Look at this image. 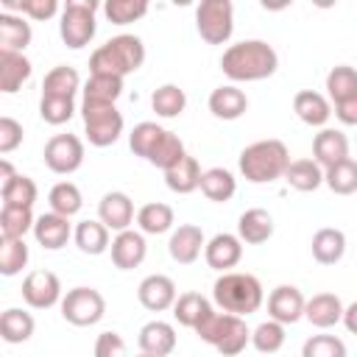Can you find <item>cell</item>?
Returning <instances> with one entry per match:
<instances>
[{
  "label": "cell",
  "mask_w": 357,
  "mask_h": 357,
  "mask_svg": "<svg viewBox=\"0 0 357 357\" xmlns=\"http://www.w3.org/2000/svg\"><path fill=\"white\" fill-rule=\"evenodd\" d=\"M237 237L245 245H262V243H268L273 237V218H271V212L262 209V206L245 209L237 218Z\"/></svg>",
  "instance_id": "obj_22"
},
{
  "label": "cell",
  "mask_w": 357,
  "mask_h": 357,
  "mask_svg": "<svg viewBox=\"0 0 357 357\" xmlns=\"http://www.w3.org/2000/svg\"><path fill=\"white\" fill-rule=\"evenodd\" d=\"M326 98L329 103H340L357 95V70L351 64H337L326 73Z\"/></svg>",
  "instance_id": "obj_39"
},
{
  "label": "cell",
  "mask_w": 357,
  "mask_h": 357,
  "mask_svg": "<svg viewBox=\"0 0 357 357\" xmlns=\"http://www.w3.org/2000/svg\"><path fill=\"white\" fill-rule=\"evenodd\" d=\"M103 14L112 25H128L148 14V3L145 0H106Z\"/></svg>",
  "instance_id": "obj_46"
},
{
  "label": "cell",
  "mask_w": 357,
  "mask_h": 357,
  "mask_svg": "<svg viewBox=\"0 0 357 357\" xmlns=\"http://www.w3.org/2000/svg\"><path fill=\"white\" fill-rule=\"evenodd\" d=\"M137 357H151V354H145V351H139V354H137Z\"/></svg>",
  "instance_id": "obj_55"
},
{
  "label": "cell",
  "mask_w": 357,
  "mask_h": 357,
  "mask_svg": "<svg viewBox=\"0 0 357 357\" xmlns=\"http://www.w3.org/2000/svg\"><path fill=\"white\" fill-rule=\"evenodd\" d=\"M28 245L25 240H11V237H0V273L3 276H17L22 273V268L28 265Z\"/></svg>",
  "instance_id": "obj_44"
},
{
  "label": "cell",
  "mask_w": 357,
  "mask_h": 357,
  "mask_svg": "<svg viewBox=\"0 0 357 357\" xmlns=\"http://www.w3.org/2000/svg\"><path fill=\"white\" fill-rule=\"evenodd\" d=\"M195 31L206 45H226L234 33L231 0H201L195 8Z\"/></svg>",
  "instance_id": "obj_6"
},
{
  "label": "cell",
  "mask_w": 357,
  "mask_h": 357,
  "mask_svg": "<svg viewBox=\"0 0 357 357\" xmlns=\"http://www.w3.org/2000/svg\"><path fill=\"white\" fill-rule=\"evenodd\" d=\"M301 357H349L346 343L335 335H312L301 346Z\"/></svg>",
  "instance_id": "obj_49"
},
{
  "label": "cell",
  "mask_w": 357,
  "mask_h": 357,
  "mask_svg": "<svg viewBox=\"0 0 357 357\" xmlns=\"http://www.w3.org/2000/svg\"><path fill=\"white\" fill-rule=\"evenodd\" d=\"M204 248H206V240H204L201 226H195V223H181L178 229H173V234L167 240V254L178 265H192Z\"/></svg>",
  "instance_id": "obj_15"
},
{
  "label": "cell",
  "mask_w": 357,
  "mask_h": 357,
  "mask_svg": "<svg viewBox=\"0 0 357 357\" xmlns=\"http://www.w3.org/2000/svg\"><path fill=\"white\" fill-rule=\"evenodd\" d=\"M335 117L343 123V126H357V95L354 98H346L340 103H335Z\"/></svg>",
  "instance_id": "obj_52"
},
{
  "label": "cell",
  "mask_w": 357,
  "mask_h": 357,
  "mask_svg": "<svg viewBox=\"0 0 357 357\" xmlns=\"http://www.w3.org/2000/svg\"><path fill=\"white\" fill-rule=\"evenodd\" d=\"M22 123H17L14 117H8V114H3L0 117V153L6 156V153H11V151H17L20 145H22Z\"/></svg>",
  "instance_id": "obj_50"
},
{
  "label": "cell",
  "mask_w": 357,
  "mask_h": 357,
  "mask_svg": "<svg viewBox=\"0 0 357 357\" xmlns=\"http://www.w3.org/2000/svg\"><path fill=\"white\" fill-rule=\"evenodd\" d=\"M212 310H215V307L209 304L206 296H201V293H195V290H187V293H181V296L176 298V304H173V318H176L181 326H187V329L195 332V326H198Z\"/></svg>",
  "instance_id": "obj_28"
},
{
  "label": "cell",
  "mask_w": 357,
  "mask_h": 357,
  "mask_svg": "<svg viewBox=\"0 0 357 357\" xmlns=\"http://www.w3.org/2000/svg\"><path fill=\"white\" fill-rule=\"evenodd\" d=\"M287 335H284V324L268 318L262 321L259 326L251 329V346L259 351V354H276L282 346H284Z\"/></svg>",
  "instance_id": "obj_43"
},
{
  "label": "cell",
  "mask_w": 357,
  "mask_h": 357,
  "mask_svg": "<svg viewBox=\"0 0 357 357\" xmlns=\"http://www.w3.org/2000/svg\"><path fill=\"white\" fill-rule=\"evenodd\" d=\"M184 156H187V151H184L181 137H178V134H173V131H167V134L162 137V142L156 145V151L151 153L148 165H153V167H159V170L165 173V170H170L173 165H178Z\"/></svg>",
  "instance_id": "obj_45"
},
{
  "label": "cell",
  "mask_w": 357,
  "mask_h": 357,
  "mask_svg": "<svg viewBox=\"0 0 357 357\" xmlns=\"http://www.w3.org/2000/svg\"><path fill=\"white\" fill-rule=\"evenodd\" d=\"M59 310H61V318L73 326H95L106 315V298L100 296V290L81 284L64 293Z\"/></svg>",
  "instance_id": "obj_8"
},
{
  "label": "cell",
  "mask_w": 357,
  "mask_h": 357,
  "mask_svg": "<svg viewBox=\"0 0 357 357\" xmlns=\"http://www.w3.org/2000/svg\"><path fill=\"white\" fill-rule=\"evenodd\" d=\"M47 204H50V212H56V215H61V218H73V215L81 212L84 195H81L78 184H73V181H59V184L50 187Z\"/></svg>",
  "instance_id": "obj_38"
},
{
  "label": "cell",
  "mask_w": 357,
  "mask_h": 357,
  "mask_svg": "<svg viewBox=\"0 0 357 357\" xmlns=\"http://www.w3.org/2000/svg\"><path fill=\"white\" fill-rule=\"evenodd\" d=\"M290 151L282 139H257L240 151L237 167L245 181L251 184H271L276 178H284L290 167Z\"/></svg>",
  "instance_id": "obj_2"
},
{
  "label": "cell",
  "mask_w": 357,
  "mask_h": 357,
  "mask_svg": "<svg viewBox=\"0 0 357 357\" xmlns=\"http://www.w3.org/2000/svg\"><path fill=\"white\" fill-rule=\"evenodd\" d=\"M17 173H14V167H11V162L8 159H0V181L6 184V181H11Z\"/></svg>",
  "instance_id": "obj_54"
},
{
  "label": "cell",
  "mask_w": 357,
  "mask_h": 357,
  "mask_svg": "<svg viewBox=\"0 0 357 357\" xmlns=\"http://www.w3.org/2000/svg\"><path fill=\"white\" fill-rule=\"evenodd\" d=\"M95 11H98V3H92V0H67L61 6L59 36L67 47L81 50L95 39V31H98Z\"/></svg>",
  "instance_id": "obj_5"
},
{
  "label": "cell",
  "mask_w": 357,
  "mask_h": 357,
  "mask_svg": "<svg viewBox=\"0 0 357 357\" xmlns=\"http://www.w3.org/2000/svg\"><path fill=\"white\" fill-rule=\"evenodd\" d=\"M134 201L123 192V190H112L100 198L98 204V220L109 229V231H126L134 223Z\"/></svg>",
  "instance_id": "obj_14"
},
{
  "label": "cell",
  "mask_w": 357,
  "mask_h": 357,
  "mask_svg": "<svg viewBox=\"0 0 357 357\" xmlns=\"http://www.w3.org/2000/svg\"><path fill=\"white\" fill-rule=\"evenodd\" d=\"M81 89V75L70 64H56L45 81H42V95H56V98H75Z\"/></svg>",
  "instance_id": "obj_35"
},
{
  "label": "cell",
  "mask_w": 357,
  "mask_h": 357,
  "mask_svg": "<svg viewBox=\"0 0 357 357\" xmlns=\"http://www.w3.org/2000/svg\"><path fill=\"white\" fill-rule=\"evenodd\" d=\"M173 223H176V215H173L170 204L151 201V204H142L137 209V226L142 234H165L173 229Z\"/></svg>",
  "instance_id": "obj_30"
},
{
  "label": "cell",
  "mask_w": 357,
  "mask_h": 357,
  "mask_svg": "<svg viewBox=\"0 0 357 357\" xmlns=\"http://www.w3.org/2000/svg\"><path fill=\"white\" fill-rule=\"evenodd\" d=\"M312 159L326 170L343 159H349V137L340 128H321L312 137Z\"/></svg>",
  "instance_id": "obj_18"
},
{
  "label": "cell",
  "mask_w": 357,
  "mask_h": 357,
  "mask_svg": "<svg viewBox=\"0 0 357 357\" xmlns=\"http://www.w3.org/2000/svg\"><path fill=\"white\" fill-rule=\"evenodd\" d=\"M293 112L301 123L312 126V128H326L329 117H332V103L324 92L315 89H298L293 95Z\"/></svg>",
  "instance_id": "obj_17"
},
{
  "label": "cell",
  "mask_w": 357,
  "mask_h": 357,
  "mask_svg": "<svg viewBox=\"0 0 357 357\" xmlns=\"http://www.w3.org/2000/svg\"><path fill=\"white\" fill-rule=\"evenodd\" d=\"M209 112L218 120H240L248 112V98L237 84H223L209 92Z\"/></svg>",
  "instance_id": "obj_20"
},
{
  "label": "cell",
  "mask_w": 357,
  "mask_h": 357,
  "mask_svg": "<svg viewBox=\"0 0 357 357\" xmlns=\"http://www.w3.org/2000/svg\"><path fill=\"white\" fill-rule=\"evenodd\" d=\"M201 192H204L209 201H215V204H226V201H231L234 192H237V178H234V173L226 170V167H209V170H204V176H201Z\"/></svg>",
  "instance_id": "obj_33"
},
{
  "label": "cell",
  "mask_w": 357,
  "mask_h": 357,
  "mask_svg": "<svg viewBox=\"0 0 357 357\" xmlns=\"http://www.w3.org/2000/svg\"><path fill=\"white\" fill-rule=\"evenodd\" d=\"M61 298H64L61 282L53 271H31L22 279V301L31 310H50L61 304Z\"/></svg>",
  "instance_id": "obj_10"
},
{
  "label": "cell",
  "mask_w": 357,
  "mask_h": 357,
  "mask_svg": "<svg viewBox=\"0 0 357 357\" xmlns=\"http://www.w3.org/2000/svg\"><path fill=\"white\" fill-rule=\"evenodd\" d=\"M145 64V45L134 33H117L89 56V75L126 78Z\"/></svg>",
  "instance_id": "obj_3"
},
{
  "label": "cell",
  "mask_w": 357,
  "mask_h": 357,
  "mask_svg": "<svg viewBox=\"0 0 357 357\" xmlns=\"http://www.w3.org/2000/svg\"><path fill=\"white\" fill-rule=\"evenodd\" d=\"M3 6H6V11H11V14L17 11V14H22L25 20H36V22H45V20H50V17H56V14L61 11L59 0H22V3L6 0Z\"/></svg>",
  "instance_id": "obj_48"
},
{
  "label": "cell",
  "mask_w": 357,
  "mask_h": 357,
  "mask_svg": "<svg viewBox=\"0 0 357 357\" xmlns=\"http://www.w3.org/2000/svg\"><path fill=\"white\" fill-rule=\"evenodd\" d=\"M212 298L223 312L231 315H251L262 307L265 301V290L262 282L254 273H243V271H226L215 279L212 284Z\"/></svg>",
  "instance_id": "obj_4"
},
{
  "label": "cell",
  "mask_w": 357,
  "mask_h": 357,
  "mask_svg": "<svg viewBox=\"0 0 357 357\" xmlns=\"http://www.w3.org/2000/svg\"><path fill=\"white\" fill-rule=\"evenodd\" d=\"M112 262L114 268L120 271H134L142 265L145 254H148V243H145V234L142 231H134V229H126V231H117L112 237Z\"/></svg>",
  "instance_id": "obj_13"
},
{
  "label": "cell",
  "mask_w": 357,
  "mask_h": 357,
  "mask_svg": "<svg viewBox=\"0 0 357 357\" xmlns=\"http://www.w3.org/2000/svg\"><path fill=\"white\" fill-rule=\"evenodd\" d=\"M0 195H3V206H25V209H31L36 204L39 190H36V181L31 176L17 173L11 181H6L0 187Z\"/></svg>",
  "instance_id": "obj_40"
},
{
  "label": "cell",
  "mask_w": 357,
  "mask_h": 357,
  "mask_svg": "<svg viewBox=\"0 0 357 357\" xmlns=\"http://www.w3.org/2000/svg\"><path fill=\"white\" fill-rule=\"evenodd\" d=\"M33 329H36V321H33V315H31L28 310L8 307V310L0 315V337H3L6 343H11V346L31 340Z\"/></svg>",
  "instance_id": "obj_29"
},
{
  "label": "cell",
  "mask_w": 357,
  "mask_h": 357,
  "mask_svg": "<svg viewBox=\"0 0 357 357\" xmlns=\"http://www.w3.org/2000/svg\"><path fill=\"white\" fill-rule=\"evenodd\" d=\"M343 301L335 293H315L312 298H307L304 307V318L318 326V329H332L337 324H343Z\"/></svg>",
  "instance_id": "obj_21"
},
{
  "label": "cell",
  "mask_w": 357,
  "mask_h": 357,
  "mask_svg": "<svg viewBox=\"0 0 357 357\" xmlns=\"http://www.w3.org/2000/svg\"><path fill=\"white\" fill-rule=\"evenodd\" d=\"M95 357H128L126 340L117 332H100L95 340Z\"/></svg>",
  "instance_id": "obj_51"
},
{
  "label": "cell",
  "mask_w": 357,
  "mask_h": 357,
  "mask_svg": "<svg viewBox=\"0 0 357 357\" xmlns=\"http://www.w3.org/2000/svg\"><path fill=\"white\" fill-rule=\"evenodd\" d=\"M304 307H307V298L296 284H279L268 296V315L273 321L284 324V326L301 321L304 318Z\"/></svg>",
  "instance_id": "obj_12"
},
{
  "label": "cell",
  "mask_w": 357,
  "mask_h": 357,
  "mask_svg": "<svg viewBox=\"0 0 357 357\" xmlns=\"http://www.w3.org/2000/svg\"><path fill=\"white\" fill-rule=\"evenodd\" d=\"M73 240H75L78 251L81 254H89V257H98V254L109 251V245H112L109 229L100 220H81V223H75Z\"/></svg>",
  "instance_id": "obj_31"
},
{
  "label": "cell",
  "mask_w": 357,
  "mask_h": 357,
  "mask_svg": "<svg viewBox=\"0 0 357 357\" xmlns=\"http://www.w3.org/2000/svg\"><path fill=\"white\" fill-rule=\"evenodd\" d=\"M33 212L25 206H3L0 209V234L11 240H25L28 231H33Z\"/></svg>",
  "instance_id": "obj_42"
},
{
  "label": "cell",
  "mask_w": 357,
  "mask_h": 357,
  "mask_svg": "<svg viewBox=\"0 0 357 357\" xmlns=\"http://www.w3.org/2000/svg\"><path fill=\"white\" fill-rule=\"evenodd\" d=\"M151 109L156 112V117L173 120L187 109V92L178 84H162L151 95Z\"/></svg>",
  "instance_id": "obj_36"
},
{
  "label": "cell",
  "mask_w": 357,
  "mask_h": 357,
  "mask_svg": "<svg viewBox=\"0 0 357 357\" xmlns=\"http://www.w3.org/2000/svg\"><path fill=\"white\" fill-rule=\"evenodd\" d=\"M81 117H84V134L89 139V145L95 148H109L120 139L123 134V114L117 106H92V103H81Z\"/></svg>",
  "instance_id": "obj_7"
},
{
  "label": "cell",
  "mask_w": 357,
  "mask_h": 357,
  "mask_svg": "<svg viewBox=\"0 0 357 357\" xmlns=\"http://www.w3.org/2000/svg\"><path fill=\"white\" fill-rule=\"evenodd\" d=\"M165 134H167V128H162L159 123L142 120V123H137V126L131 128V134H128V148L134 151V156H139V159L148 162Z\"/></svg>",
  "instance_id": "obj_37"
},
{
  "label": "cell",
  "mask_w": 357,
  "mask_h": 357,
  "mask_svg": "<svg viewBox=\"0 0 357 357\" xmlns=\"http://www.w3.org/2000/svg\"><path fill=\"white\" fill-rule=\"evenodd\" d=\"M343 326H346L351 335H357V301H351V304L343 310Z\"/></svg>",
  "instance_id": "obj_53"
},
{
  "label": "cell",
  "mask_w": 357,
  "mask_h": 357,
  "mask_svg": "<svg viewBox=\"0 0 357 357\" xmlns=\"http://www.w3.org/2000/svg\"><path fill=\"white\" fill-rule=\"evenodd\" d=\"M279 56L273 45L265 39H243L223 50L220 70L231 84H248V81H265L276 73Z\"/></svg>",
  "instance_id": "obj_1"
},
{
  "label": "cell",
  "mask_w": 357,
  "mask_h": 357,
  "mask_svg": "<svg viewBox=\"0 0 357 357\" xmlns=\"http://www.w3.org/2000/svg\"><path fill=\"white\" fill-rule=\"evenodd\" d=\"M137 340H139V349L145 354H151V357H167L176 349V329H173V324L156 318V321H148L139 329V337Z\"/></svg>",
  "instance_id": "obj_24"
},
{
  "label": "cell",
  "mask_w": 357,
  "mask_h": 357,
  "mask_svg": "<svg viewBox=\"0 0 357 357\" xmlns=\"http://www.w3.org/2000/svg\"><path fill=\"white\" fill-rule=\"evenodd\" d=\"M84 100L81 103H92V106H114L117 98L123 95V78L114 75H89V81L84 84Z\"/></svg>",
  "instance_id": "obj_32"
},
{
  "label": "cell",
  "mask_w": 357,
  "mask_h": 357,
  "mask_svg": "<svg viewBox=\"0 0 357 357\" xmlns=\"http://www.w3.org/2000/svg\"><path fill=\"white\" fill-rule=\"evenodd\" d=\"M201 176H204V170H201L198 159L187 153L178 165L165 170V184H167V190H173L178 195H190V192L201 190Z\"/></svg>",
  "instance_id": "obj_27"
},
{
  "label": "cell",
  "mask_w": 357,
  "mask_h": 357,
  "mask_svg": "<svg viewBox=\"0 0 357 357\" xmlns=\"http://www.w3.org/2000/svg\"><path fill=\"white\" fill-rule=\"evenodd\" d=\"M75 114V98H56V95H42L39 98V117L47 126H64Z\"/></svg>",
  "instance_id": "obj_47"
},
{
  "label": "cell",
  "mask_w": 357,
  "mask_h": 357,
  "mask_svg": "<svg viewBox=\"0 0 357 357\" xmlns=\"http://www.w3.org/2000/svg\"><path fill=\"white\" fill-rule=\"evenodd\" d=\"M310 251H312V259L318 265H337L346 254V234L335 226H324L312 234Z\"/></svg>",
  "instance_id": "obj_25"
},
{
  "label": "cell",
  "mask_w": 357,
  "mask_h": 357,
  "mask_svg": "<svg viewBox=\"0 0 357 357\" xmlns=\"http://www.w3.org/2000/svg\"><path fill=\"white\" fill-rule=\"evenodd\" d=\"M73 231H75V229H73L70 218H61V215H56V212H45V215H39L36 223H33V240H36L42 248H47V251L64 248L67 240L73 237Z\"/></svg>",
  "instance_id": "obj_19"
},
{
  "label": "cell",
  "mask_w": 357,
  "mask_h": 357,
  "mask_svg": "<svg viewBox=\"0 0 357 357\" xmlns=\"http://www.w3.org/2000/svg\"><path fill=\"white\" fill-rule=\"evenodd\" d=\"M324 184L335 195H354L357 192V162L349 156L324 170Z\"/></svg>",
  "instance_id": "obj_41"
},
{
  "label": "cell",
  "mask_w": 357,
  "mask_h": 357,
  "mask_svg": "<svg viewBox=\"0 0 357 357\" xmlns=\"http://www.w3.org/2000/svg\"><path fill=\"white\" fill-rule=\"evenodd\" d=\"M137 298L145 310L151 312H165V310H173L176 298H178V290H176V282L165 273H151L139 282L137 287Z\"/></svg>",
  "instance_id": "obj_11"
},
{
  "label": "cell",
  "mask_w": 357,
  "mask_h": 357,
  "mask_svg": "<svg viewBox=\"0 0 357 357\" xmlns=\"http://www.w3.org/2000/svg\"><path fill=\"white\" fill-rule=\"evenodd\" d=\"M284 181L298 192H315L324 184V167L315 159H293L284 173Z\"/></svg>",
  "instance_id": "obj_34"
},
{
  "label": "cell",
  "mask_w": 357,
  "mask_h": 357,
  "mask_svg": "<svg viewBox=\"0 0 357 357\" xmlns=\"http://www.w3.org/2000/svg\"><path fill=\"white\" fill-rule=\"evenodd\" d=\"M33 73V64L25 53H3L0 50V92L14 95Z\"/></svg>",
  "instance_id": "obj_26"
},
{
  "label": "cell",
  "mask_w": 357,
  "mask_h": 357,
  "mask_svg": "<svg viewBox=\"0 0 357 357\" xmlns=\"http://www.w3.org/2000/svg\"><path fill=\"white\" fill-rule=\"evenodd\" d=\"M31 39H33L31 22L22 14H11V11L0 14V50L3 53H25Z\"/></svg>",
  "instance_id": "obj_23"
},
{
  "label": "cell",
  "mask_w": 357,
  "mask_h": 357,
  "mask_svg": "<svg viewBox=\"0 0 357 357\" xmlns=\"http://www.w3.org/2000/svg\"><path fill=\"white\" fill-rule=\"evenodd\" d=\"M45 165L59 176H70L84 165V142L75 134H53L45 142Z\"/></svg>",
  "instance_id": "obj_9"
},
{
  "label": "cell",
  "mask_w": 357,
  "mask_h": 357,
  "mask_svg": "<svg viewBox=\"0 0 357 357\" xmlns=\"http://www.w3.org/2000/svg\"><path fill=\"white\" fill-rule=\"evenodd\" d=\"M204 259L212 271H231L240 259H243V240L237 234H229V231H218L212 240H206V248H204Z\"/></svg>",
  "instance_id": "obj_16"
}]
</instances>
